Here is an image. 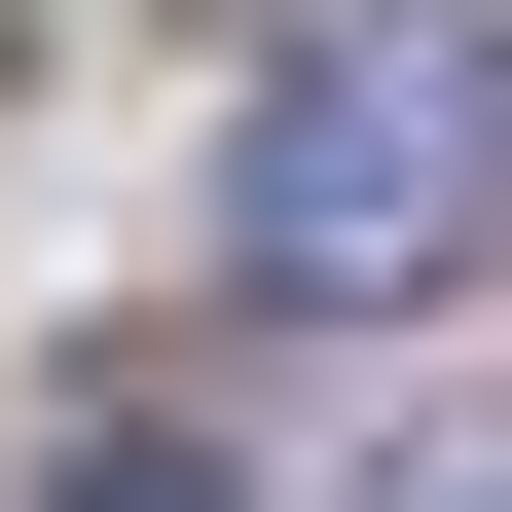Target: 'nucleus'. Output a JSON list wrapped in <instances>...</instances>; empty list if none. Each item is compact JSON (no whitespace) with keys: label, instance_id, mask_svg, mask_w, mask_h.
Here are the masks:
<instances>
[{"label":"nucleus","instance_id":"obj_2","mask_svg":"<svg viewBox=\"0 0 512 512\" xmlns=\"http://www.w3.org/2000/svg\"><path fill=\"white\" fill-rule=\"evenodd\" d=\"M74 512H220V476H183V439H74Z\"/></svg>","mask_w":512,"mask_h":512},{"label":"nucleus","instance_id":"obj_1","mask_svg":"<svg viewBox=\"0 0 512 512\" xmlns=\"http://www.w3.org/2000/svg\"><path fill=\"white\" fill-rule=\"evenodd\" d=\"M220 220H256V293H439V256L512 220V37H476V0H366V37H293Z\"/></svg>","mask_w":512,"mask_h":512}]
</instances>
